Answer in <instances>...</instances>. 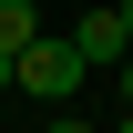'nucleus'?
Listing matches in <instances>:
<instances>
[{
    "mask_svg": "<svg viewBox=\"0 0 133 133\" xmlns=\"http://www.w3.org/2000/svg\"><path fill=\"white\" fill-rule=\"evenodd\" d=\"M0 92H10V41H0Z\"/></svg>",
    "mask_w": 133,
    "mask_h": 133,
    "instance_id": "obj_4",
    "label": "nucleus"
},
{
    "mask_svg": "<svg viewBox=\"0 0 133 133\" xmlns=\"http://www.w3.org/2000/svg\"><path fill=\"white\" fill-rule=\"evenodd\" d=\"M31 31H41V10H31V0H0V41L21 51V41H31Z\"/></svg>",
    "mask_w": 133,
    "mask_h": 133,
    "instance_id": "obj_3",
    "label": "nucleus"
},
{
    "mask_svg": "<svg viewBox=\"0 0 133 133\" xmlns=\"http://www.w3.org/2000/svg\"><path fill=\"white\" fill-rule=\"evenodd\" d=\"M72 51H82L92 72H102V62H123V51H133V31H123V10H82V21H72Z\"/></svg>",
    "mask_w": 133,
    "mask_h": 133,
    "instance_id": "obj_2",
    "label": "nucleus"
},
{
    "mask_svg": "<svg viewBox=\"0 0 133 133\" xmlns=\"http://www.w3.org/2000/svg\"><path fill=\"white\" fill-rule=\"evenodd\" d=\"M123 31H133V0H123Z\"/></svg>",
    "mask_w": 133,
    "mask_h": 133,
    "instance_id": "obj_5",
    "label": "nucleus"
},
{
    "mask_svg": "<svg viewBox=\"0 0 133 133\" xmlns=\"http://www.w3.org/2000/svg\"><path fill=\"white\" fill-rule=\"evenodd\" d=\"M10 82L31 92V102H72V92L92 82V62L72 51V31H31V41L10 51Z\"/></svg>",
    "mask_w": 133,
    "mask_h": 133,
    "instance_id": "obj_1",
    "label": "nucleus"
}]
</instances>
